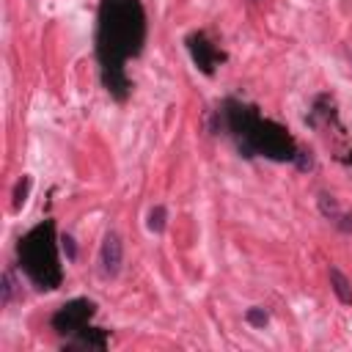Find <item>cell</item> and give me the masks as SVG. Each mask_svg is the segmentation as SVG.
Instances as JSON below:
<instances>
[{"mask_svg":"<svg viewBox=\"0 0 352 352\" xmlns=\"http://www.w3.org/2000/svg\"><path fill=\"white\" fill-rule=\"evenodd\" d=\"M146 44V11L140 0H102L96 14V60L104 91L116 102H126V60L138 58Z\"/></svg>","mask_w":352,"mask_h":352,"instance_id":"obj_1","label":"cell"},{"mask_svg":"<svg viewBox=\"0 0 352 352\" xmlns=\"http://www.w3.org/2000/svg\"><path fill=\"white\" fill-rule=\"evenodd\" d=\"M223 129L236 140V148L242 157H267L275 162H294L297 143L289 135L286 126L264 118L256 104L239 102V99H226L223 107L217 110Z\"/></svg>","mask_w":352,"mask_h":352,"instance_id":"obj_2","label":"cell"},{"mask_svg":"<svg viewBox=\"0 0 352 352\" xmlns=\"http://www.w3.org/2000/svg\"><path fill=\"white\" fill-rule=\"evenodd\" d=\"M58 242L60 239L55 236V223L41 220L16 245V258H19L22 272L41 292L58 289L60 280H63V272H60V264H58Z\"/></svg>","mask_w":352,"mask_h":352,"instance_id":"obj_3","label":"cell"},{"mask_svg":"<svg viewBox=\"0 0 352 352\" xmlns=\"http://www.w3.org/2000/svg\"><path fill=\"white\" fill-rule=\"evenodd\" d=\"M94 314H96V302L88 300V297H77V300H69L66 305H60V308L52 314L50 324H52V330H55L58 336L72 338L74 333H80V330L94 319Z\"/></svg>","mask_w":352,"mask_h":352,"instance_id":"obj_4","label":"cell"},{"mask_svg":"<svg viewBox=\"0 0 352 352\" xmlns=\"http://www.w3.org/2000/svg\"><path fill=\"white\" fill-rule=\"evenodd\" d=\"M187 50H190L192 63H195L206 77H212V74H214V69L226 60V52H223V50H217V47L206 38V33H201V30L187 36Z\"/></svg>","mask_w":352,"mask_h":352,"instance_id":"obj_5","label":"cell"},{"mask_svg":"<svg viewBox=\"0 0 352 352\" xmlns=\"http://www.w3.org/2000/svg\"><path fill=\"white\" fill-rule=\"evenodd\" d=\"M99 264H102V275L104 278H116L121 272L124 264V242L116 231H107L102 239V250H99Z\"/></svg>","mask_w":352,"mask_h":352,"instance_id":"obj_6","label":"cell"},{"mask_svg":"<svg viewBox=\"0 0 352 352\" xmlns=\"http://www.w3.org/2000/svg\"><path fill=\"white\" fill-rule=\"evenodd\" d=\"M107 338H110V330L104 327H82L80 333L72 336V341L63 344V349H96V352H104L107 349Z\"/></svg>","mask_w":352,"mask_h":352,"instance_id":"obj_7","label":"cell"},{"mask_svg":"<svg viewBox=\"0 0 352 352\" xmlns=\"http://www.w3.org/2000/svg\"><path fill=\"white\" fill-rule=\"evenodd\" d=\"M330 286H333V292H336V297L344 302V305H349L352 302V283H349V278L338 270V267H330Z\"/></svg>","mask_w":352,"mask_h":352,"instance_id":"obj_8","label":"cell"},{"mask_svg":"<svg viewBox=\"0 0 352 352\" xmlns=\"http://www.w3.org/2000/svg\"><path fill=\"white\" fill-rule=\"evenodd\" d=\"M165 223H168V209L162 206V204H157V206H151V212H148V231H154V234H162L165 231Z\"/></svg>","mask_w":352,"mask_h":352,"instance_id":"obj_9","label":"cell"},{"mask_svg":"<svg viewBox=\"0 0 352 352\" xmlns=\"http://www.w3.org/2000/svg\"><path fill=\"white\" fill-rule=\"evenodd\" d=\"M319 212L327 217V220H336L338 214H341V209H338V201L330 195V192H319Z\"/></svg>","mask_w":352,"mask_h":352,"instance_id":"obj_10","label":"cell"},{"mask_svg":"<svg viewBox=\"0 0 352 352\" xmlns=\"http://www.w3.org/2000/svg\"><path fill=\"white\" fill-rule=\"evenodd\" d=\"M30 184H33L30 176H22V179L16 182V187H14V209H16V212L25 206V201H28V195H30Z\"/></svg>","mask_w":352,"mask_h":352,"instance_id":"obj_11","label":"cell"},{"mask_svg":"<svg viewBox=\"0 0 352 352\" xmlns=\"http://www.w3.org/2000/svg\"><path fill=\"white\" fill-rule=\"evenodd\" d=\"M245 322H248L250 327H264V324L270 322V314H267L264 308L253 305V308H248V314H245Z\"/></svg>","mask_w":352,"mask_h":352,"instance_id":"obj_12","label":"cell"},{"mask_svg":"<svg viewBox=\"0 0 352 352\" xmlns=\"http://www.w3.org/2000/svg\"><path fill=\"white\" fill-rule=\"evenodd\" d=\"M14 289H16V286H14V272L6 270V272H3V286H0V292H3V294H0V302H3V305H8V302L14 300Z\"/></svg>","mask_w":352,"mask_h":352,"instance_id":"obj_13","label":"cell"},{"mask_svg":"<svg viewBox=\"0 0 352 352\" xmlns=\"http://www.w3.org/2000/svg\"><path fill=\"white\" fill-rule=\"evenodd\" d=\"M294 165H297L300 170H311V168H314V157H311V151L297 148V154H294Z\"/></svg>","mask_w":352,"mask_h":352,"instance_id":"obj_14","label":"cell"},{"mask_svg":"<svg viewBox=\"0 0 352 352\" xmlns=\"http://www.w3.org/2000/svg\"><path fill=\"white\" fill-rule=\"evenodd\" d=\"M60 248H63V253H66V258H69V261H74V258H77V245H74V239H72L69 234H63V236H60Z\"/></svg>","mask_w":352,"mask_h":352,"instance_id":"obj_15","label":"cell"},{"mask_svg":"<svg viewBox=\"0 0 352 352\" xmlns=\"http://www.w3.org/2000/svg\"><path fill=\"white\" fill-rule=\"evenodd\" d=\"M333 223H336V228H338V231H344V234H349V231H352V214H338Z\"/></svg>","mask_w":352,"mask_h":352,"instance_id":"obj_16","label":"cell"}]
</instances>
